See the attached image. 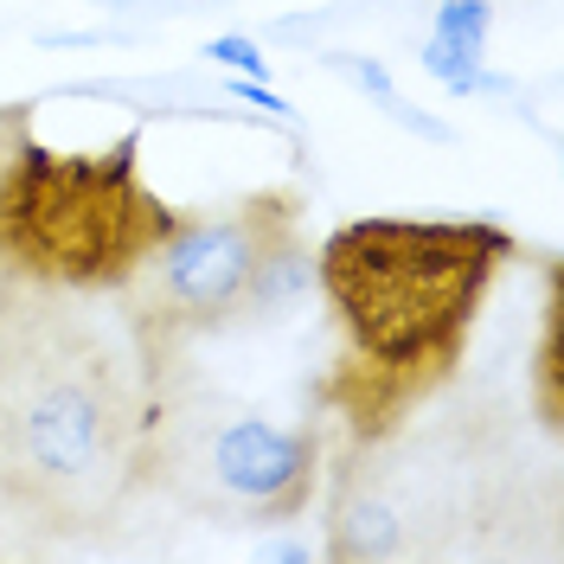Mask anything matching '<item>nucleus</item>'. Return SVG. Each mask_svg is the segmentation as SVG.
Segmentation results:
<instances>
[{
    "instance_id": "nucleus-1",
    "label": "nucleus",
    "mask_w": 564,
    "mask_h": 564,
    "mask_svg": "<svg viewBox=\"0 0 564 564\" xmlns=\"http://www.w3.org/2000/svg\"><path fill=\"white\" fill-rule=\"evenodd\" d=\"M513 238L481 218H352L315 257V282L347 334L334 398L379 436L456 372Z\"/></svg>"
},
{
    "instance_id": "nucleus-2",
    "label": "nucleus",
    "mask_w": 564,
    "mask_h": 564,
    "mask_svg": "<svg viewBox=\"0 0 564 564\" xmlns=\"http://www.w3.org/2000/svg\"><path fill=\"white\" fill-rule=\"evenodd\" d=\"M174 218L141 180L135 135L104 154H52L26 129L0 161V263L52 289H122Z\"/></svg>"
},
{
    "instance_id": "nucleus-3",
    "label": "nucleus",
    "mask_w": 564,
    "mask_h": 564,
    "mask_svg": "<svg viewBox=\"0 0 564 564\" xmlns=\"http://www.w3.org/2000/svg\"><path fill=\"white\" fill-rule=\"evenodd\" d=\"M116 449L104 359L58 321L0 308V475L26 494L84 488Z\"/></svg>"
},
{
    "instance_id": "nucleus-4",
    "label": "nucleus",
    "mask_w": 564,
    "mask_h": 564,
    "mask_svg": "<svg viewBox=\"0 0 564 564\" xmlns=\"http://www.w3.org/2000/svg\"><path fill=\"white\" fill-rule=\"evenodd\" d=\"M282 231H295V212L282 199H245L218 218H174L167 238L141 257L122 289H135V308L154 327H212L245 315V295Z\"/></svg>"
},
{
    "instance_id": "nucleus-5",
    "label": "nucleus",
    "mask_w": 564,
    "mask_h": 564,
    "mask_svg": "<svg viewBox=\"0 0 564 564\" xmlns=\"http://www.w3.org/2000/svg\"><path fill=\"white\" fill-rule=\"evenodd\" d=\"M212 481L263 520H295L315 500V430H289L263 417H231L212 436Z\"/></svg>"
},
{
    "instance_id": "nucleus-6",
    "label": "nucleus",
    "mask_w": 564,
    "mask_h": 564,
    "mask_svg": "<svg viewBox=\"0 0 564 564\" xmlns=\"http://www.w3.org/2000/svg\"><path fill=\"white\" fill-rule=\"evenodd\" d=\"M398 539H404L398 507H391L386 494H372V488L366 494L352 488L347 500H340V513H334V539H327V552H334V558H391Z\"/></svg>"
},
{
    "instance_id": "nucleus-7",
    "label": "nucleus",
    "mask_w": 564,
    "mask_h": 564,
    "mask_svg": "<svg viewBox=\"0 0 564 564\" xmlns=\"http://www.w3.org/2000/svg\"><path fill=\"white\" fill-rule=\"evenodd\" d=\"M430 39H443V45H462V52L488 58L494 7H488V0H443V7H436V26H430Z\"/></svg>"
},
{
    "instance_id": "nucleus-8",
    "label": "nucleus",
    "mask_w": 564,
    "mask_h": 564,
    "mask_svg": "<svg viewBox=\"0 0 564 564\" xmlns=\"http://www.w3.org/2000/svg\"><path fill=\"white\" fill-rule=\"evenodd\" d=\"M206 58H212V65H225L231 77H270L263 45H257V39H245V33H218V39L206 45Z\"/></svg>"
},
{
    "instance_id": "nucleus-9",
    "label": "nucleus",
    "mask_w": 564,
    "mask_h": 564,
    "mask_svg": "<svg viewBox=\"0 0 564 564\" xmlns=\"http://www.w3.org/2000/svg\"><path fill=\"white\" fill-rule=\"evenodd\" d=\"M334 65L347 70V77L359 84V90H372L379 104H398V84L386 77V65H379V58H334Z\"/></svg>"
},
{
    "instance_id": "nucleus-10",
    "label": "nucleus",
    "mask_w": 564,
    "mask_h": 564,
    "mask_svg": "<svg viewBox=\"0 0 564 564\" xmlns=\"http://www.w3.org/2000/svg\"><path fill=\"white\" fill-rule=\"evenodd\" d=\"M231 97H238V104H257L263 116H282V122H295V104H282L276 90H270V77H238V84H231Z\"/></svg>"
},
{
    "instance_id": "nucleus-11",
    "label": "nucleus",
    "mask_w": 564,
    "mask_h": 564,
    "mask_svg": "<svg viewBox=\"0 0 564 564\" xmlns=\"http://www.w3.org/2000/svg\"><path fill=\"white\" fill-rule=\"evenodd\" d=\"M26 129H33V116H26V109H0V161H7V148L26 135Z\"/></svg>"
}]
</instances>
